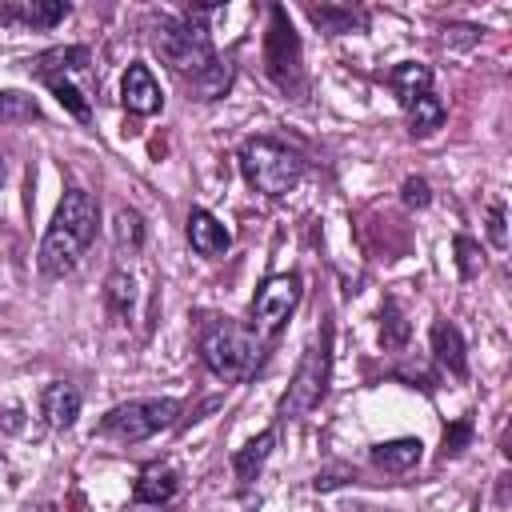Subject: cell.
<instances>
[{"mask_svg":"<svg viewBox=\"0 0 512 512\" xmlns=\"http://www.w3.org/2000/svg\"><path fill=\"white\" fill-rule=\"evenodd\" d=\"M96 224H100V204L92 192L84 188H68L52 212V224L40 240V272L44 276H68L80 256L88 252L92 236H96Z\"/></svg>","mask_w":512,"mask_h":512,"instance_id":"cell-1","label":"cell"},{"mask_svg":"<svg viewBox=\"0 0 512 512\" xmlns=\"http://www.w3.org/2000/svg\"><path fill=\"white\" fill-rule=\"evenodd\" d=\"M28 72L64 104V112H72L76 120H92V52L84 44L48 48L28 60Z\"/></svg>","mask_w":512,"mask_h":512,"instance_id":"cell-2","label":"cell"},{"mask_svg":"<svg viewBox=\"0 0 512 512\" xmlns=\"http://www.w3.org/2000/svg\"><path fill=\"white\" fill-rule=\"evenodd\" d=\"M260 356H264L260 336L252 328H244V324L212 320L200 332V360L220 380H244V376H252L256 364H260Z\"/></svg>","mask_w":512,"mask_h":512,"instance_id":"cell-3","label":"cell"},{"mask_svg":"<svg viewBox=\"0 0 512 512\" xmlns=\"http://www.w3.org/2000/svg\"><path fill=\"white\" fill-rule=\"evenodd\" d=\"M240 172L244 180L264 196H284L304 176V156L272 136H252L240 148Z\"/></svg>","mask_w":512,"mask_h":512,"instance_id":"cell-4","label":"cell"},{"mask_svg":"<svg viewBox=\"0 0 512 512\" xmlns=\"http://www.w3.org/2000/svg\"><path fill=\"white\" fill-rule=\"evenodd\" d=\"M204 12L208 8H196L188 16H160L156 32H152V44L156 52L164 56V64H172L176 72H204L216 52H212V36L204 28Z\"/></svg>","mask_w":512,"mask_h":512,"instance_id":"cell-5","label":"cell"},{"mask_svg":"<svg viewBox=\"0 0 512 512\" xmlns=\"http://www.w3.org/2000/svg\"><path fill=\"white\" fill-rule=\"evenodd\" d=\"M176 416H180V400L144 396V400H124V404L108 408L104 420L96 424V432L108 440H120V444H136V440H148V436L172 428Z\"/></svg>","mask_w":512,"mask_h":512,"instance_id":"cell-6","label":"cell"},{"mask_svg":"<svg viewBox=\"0 0 512 512\" xmlns=\"http://www.w3.org/2000/svg\"><path fill=\"white\" fill-rule=\"evenodd\" d=\"M264 64L268 76L284 88V92H300L304 88V56H300V40L292 32V20L280 4H272L268 12V36H264Z\"/></svg>","mask_w":512,"mask_h":512,"instance_id":"cell-7","label":"cell"},{"mask_svg":"<svg viewBox=\"0 0 512 512\" xmlns=\"http://www.w3.org/2000/svg\"><path fill=\"white\" fill-rule=\"evenodd\" d=\"M296 304H300V276L296 272L268 276L252 296V332L256 336H276Z\"/></svg>","mask_w":512,"mask_h":512,"instance_id":"cell-8","label":"cell"},{"mask_svg":"<svg viewBox=\"0 0 512 512\" xmlns=\"http://www.w3.org/2000/svg\"><path fill=\"white\" fill-rule=\"evenodd\" d=\"M324 384H328V336H320V344H312L280 400V416L292 420V416H304L308 408H316L324 400Z\"/></svg>","mask_w":512,"mask_h":512,"instance_id":"cell-9","label":"cell"},{"mask_svg":"<svg viewBox=\"0 0 512 512\" xmlns=\"http://www.w3.org/2000/svg\"><path fill=\"white\" fill-rule=\"evenodd\" d=\"M120 100H124V108L136 112V116L160 112L164 96H160V84H156V76L148 72V64H128V72H124V80H120Z\"/></svg>","mask_w":512,"mask_h":512,"instance_id":"cell-10","label":"cell"},{"mask_svg":"<svg viewBox=\"0 0 512 512\" xmlns=\"http://www.w3.org/2000/svg\"><path fill=\"white\" fill-rule=\"evenodd\" d=\"M428 340H432V356H436V364H440L444 372H452L456 380H460V376H468L464 336H460V328H456V324L436 320V324H432V332H428Z\"/></svg>","mask_w":512,"mask_h":512,"instance_id":"cell-11","label":"cell"},{"mask_svg":"<svg viewBox=\"0 0 512 512\" xmlns=\"http://www.w3.org/2000/svg\"><path fill=\"white\" fill-rule=\"evenodd\" d=\"M40 412L52 428H72L76 416H80V388L68 384V380H52L44 392H40Z\"/></svg>","mask_w":512,"mask_h":512,"instance_id":"cell-12","label":"cell"},{"mask_svg":"<svg viewBox=\"0 0 512 512\" xmlns=\"http://www.w3.org/2000/svg\"><path fill=\"white\" fill-rule=\"evenodd\" d=\"M188 244H192L200 256H224V252L232 248V236H228V228H224L212 212L192 208V216H188Z\"/></svg>","mask_w":512,"mask_h":512,"instance_id":"cell-13","label":"cell"},{"mask_svg":"<svg viewBox=\"0 0 512 512\" xmlns=\"http://www.w3.org/2000/svg\"><path fill=\"white\" fill-rule=\"evenodd\" d=\"M176 488H180V472L172 464H148L132 484V500L136 504H164L176 496Z\"/></svg>","mask_w":512,"mask_h":512,"instance_id":"cell-14","label":"cell"},{"mask_svg":"<svg viewBox=\"0 0 512 512\" xmlns=\"http://www.w3.org/2000/svg\"><path fill=\"white\" fill-rule=\"evenodd\" d=\"M388 88L396 92V100H400L404 108H412L424 92H432V72H428V64H420V60H400V64L388 72Z\"/></svg>","mask_w":512,"mask_h":512,"instance_id":"cell-15","label":"cell"},{"mask_svg":"<svg viewBox=\"0 0 512 512\" xmlns=\"http://www.w3.org/2000/svg\"><path fill=\"white\" fill-rule=\"evenodd\" d=\"M424 456V444L416 436H400V440H388V444H376L372 448V464L384 468V472H408L416 468Z\"/></svg>","mask_w":512,"mask_h":512,"instance_id":"cell-16","label":"cell"},{"mask_svg":"<svg viewBox=\"0 0 512 512\" xmlns=\"http://www.w3.org/2000/svg\"><path fill=\"white\" fill-rule=\"evenodd\" d=\"M68 16V4L60 0H20V4H0V20H20V24H32V28H52L56 20Z\"/></svg>","mask_w":512,"mask_h":512,"instance_id":"cell-17","label":"cell"},{"mask_svg":"<svg viewBox=\"0 0 512 512\" xmlns=\"http://www.w3.org/2000/svg\"><path fill=\"white\" fill-rule=\"evenodd\" d=\"M272 444H276V432L268 428V432H260L256 440H248V444L232 456V468H236V480H240V484H252V480H256V472L264 468V460H268Z\"/></svg>","mask_w":512,"mask_h":512,"instance_id":"cell-18","label":"cell"},{"mask_svg":"<svg viewBox=\"0 0 512 512\" xmlns=\"http://www.w3.org/2000/svg\"><path fill=\"white\" fill-rule=\"evenodd\" d=\"M440 124H444V104H440L436 92H424V96L408 108V132H412V136H432Z\"/></svg>","mask_w":512,"mask_h":512,"instance_id":"cell-19","label":"cell"},{"mask_svg":"<svg viewBox=\"0 0 512 512\" xmlns=\"http://www.w3.org/2000/svg\"><path fill=\"white\" fill-rule=\"evenodd\" d=\"M308 16H312V24H320V32H352V28H360L364 24V16L360 12H352V8H328V4H308Z\"/></svg>","mask_w":512,"mask_h":512,"instance_id":"cell-20","label":"cell"},{"mask_svg":"<svg viewBox=\"0 0 512 512\" xmlns=\"http://www.w3.org/2000/svg\"><path fill=\"white\" fill-rule=\"evenodd\" d=\"M104 300H108V308H112L116 320H128V316H132V304H136V284H132V276H128V272H112V276H108V288H104Z\"/></svg>","mask_w":512,"mask_h":512,"instance_id":"cell-21","label":"cell"},{"mask_svg":"<svg viewBox=\"0 0 512 512\" xmlns=\"http://www.w3.org/2000/svg\"><path fill=\"white\" fill-rule=\"evenodd\" d=\"M228 84H232V68H228V64H220V60H212L204 72H196V76H192V92H196L200 100H216V96H224V92H228Z\"/></svg>","mask_w":512,"mask_h":512,"instance_id":"cell-22","label":"cell"},{"mask_svg":"<svg viewBox=\"0 0 512 512\" xmlns=\"http://www.w3.org/2000/svg\"><path fill=\"white\" fill-rule=\"evenodd\" d=\"M40 116V104L24 92H0V124H12V120H36Z\"/></svg>","mask_w":512,"mask_h":512,"instance_id":"cell-23","label":"cell"},{"mask_svg":"<svg viewBox=\"0 0 512 512\" xmlns=\"http://www.w3.org/2000/svg\"><path fill=\"white\" fill-rule=\"evenodd\" d=\"M140 240H144V224H140V216H136L132 208H120V212H116V244L128 248V252H136Z\"/></svg>","mask_w":512,"mask_h":512,"instance_id":"cell-24","label":"cell"},{"mask_svg":"<svg viewBox=\"0 0 512 512\" xmlns=\"http://www.w3.org/2000/svg\"><path fill=\"white\" fill-rule=\"evenodd\" d=\"M452 248H456V268H460V276H464V280H472V276L484 268L480 244H476L472 236H456V240H452Z\"/></svg>","mask_w":512,"mask_h":512,"instance_id":"cell-25","label":"cell"},{"mask_svg":"<svg viewBox=\"0 0 512 512\" xmlns=\"http://www.w3.org/2000/svg\"><path fill=\"white\" fill-rule=\"evenodd\" d=\"M472 440V420L464 416V420H456L452 428H444V456H456V452H464V444Z\"/></svg>","mask_w":512,"mask_h":512,"instance_id":"cell-26","label":"cell"},{"mask_svg":"<svg viewBox=\"0 0 512 512\" xmlns=\"http://www.w3.org/2000/svg\"><path fill=\"white\" fill-rule=\"evenodd\" d=\"M384 312H388V332H384V344H388V348H400V344H404V336H408V324H404V316H400L396 300H388V304H384Z\"/></svg>","mask_w":512,"mask_h":512,"instance_id":"cell-27","label":"cell"},{"mask_svg":"<svg viewBox=\"0 0 512 512\" xmlns=\"http://www.w3.org/2000/svg\"><path fill=\"white\" fill-rule=\"evenodd\" d=\"M400 200H404L408 208H428L432 192H428V184H424L420 176H408V180H404V188H400Z\"/></svg>","mask_w":512,"mask_h":512,"instance_id":"cell-28","label":"cell"},{"mask_svg":"<svg viewBox=\"0 0 512 512\" xmlns=\"http://www.w3.org/2000/svg\"><path fill=\"white\" fill-rule=\"evenodd\" d=\"M488 240L496 248H508V228H504V204L500 200L488 204Z\"/></svg>","mask_w":512,"mask_h":512,"instance_id":"cell-29","label":"cell"},{"mask_svg":"<svg viewBox=\"0 0 512 512\" xmlns=\"http://www.w3.org/2000/svg\"><path fill=\"white\" fill-rule=\"evenodd\" d=\"M0 184H4V152H0Z\"/></svg>","mask_w":512,"mask_h":512,"instance_id":"cell-30","label":"cell"}]
</instances>
